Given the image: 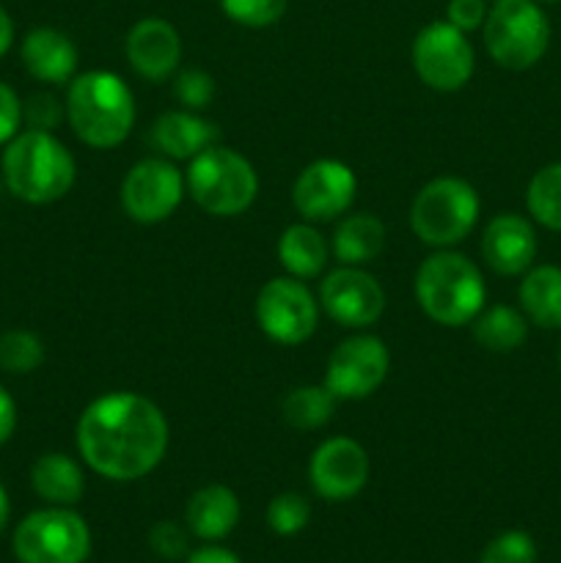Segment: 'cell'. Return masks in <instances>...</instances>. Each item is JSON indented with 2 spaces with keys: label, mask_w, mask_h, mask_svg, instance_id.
<instances>
[{
  "label": "cell",
  "mask_w": 561,
  "mask_h": 563,
  "mask_svg": "<svg viewBox=\"0 0 561 563\" xmlns=\"http://www.w3.org/2000/svg\"><path fill=\"white\" fill-rule=\"evenodd\" d=\"M487 0H449L446 5V20L462 33H471L484 25L487 20Z\"/></svg>",
  "instance_id": "cell-35"
},
{
  "label": "cell",
  "mask_w": 561,
  "mask_h": 563,
  "mask_svg": "<svg viewBox=\"0 0 561 563\" xmlns=\"http://www.w3.org/2000/svg\"><path fill=\"white\" fill-rule=\"evenodd\" d=\"M289 0H220V9L231 22L245 27H270L286 14Z\"/></svg>",
  "instance_id": "cell-30"
},
{
  "label": "cell",
  "mask_w": 561,
  "mask_h": 563,
  "mask_svg": "<svg viewBox=\"0 0 561 563\" xmlns=\"http://www.w3.org/2000/svg\"><path fill=\"white\" fill-rule=\"evenodd\" d=\"M185 187L193 201L215 218H234L253 207L258 192V176L240 152L226 146H209L190 159Z\"/></svg>",
  "instance_id": "cell-5"
},
{
  "label": "cell",
  "mask_w": 561,
  "mask_h": 563,
  "mask_svg": "<svg viewBox=\"0 0 561 563\" xmlns=\"http://www.w3.org/2000/svg\"><path fill=\"white\" fill-rule=\"evenodd\" d=\"M482 256L498 275H522L537 258V234L526 218L504 212L482 234Z\"/></svg>",
  "instance_id": "cell-17"
},
{
  "label": "cell",
  "mask_w": 561,
  "mask_h": 563,
  "mask_svg": "<svg viewBox=\"0 0 561 563\" xmlns=\"http://www.w3.org/2000/svg\"><path fill=\"white\" fill-rule=\"evenodd\" d=\"M385 247V225L374 214H350L333 234V253L344 267H363Z\"/></svg>",
  "instance_id": "cell-22"
},
{
  "label": "cell",
  "mask_w": 561,
  "mask_h": 563,
  "mask_svg": "<svg viewBox=\"0 0 561 563\" xmlns=\"http://www.w3.org/2000/svg\"><path fill=\"white\" fill-rule=\"evenodd\" d=\"M490 58L504 69H531L550 44V22L537 0H493L482 25Z\"/></svg>",
  "instance_id": "cell-6"
},
{
  "label": "cell",
  "mask_w": 561,
  "mask_h": 563,
  "mask_svg": "<svg viewBox=\"0 0 561 563\" xmlns=\"http://www.w3.org/2000/svg\"><path fill=\"white\" fill-rule=\"evenodd\" d=\"M319 306L341 328L361 330L385 311V291L363 267H339L319 286Z\"/></svg>",
  "instance_id": "cell-14"
},
{
  "label": "cell",
  "mask_w": 561,
  "mask_h": 563,
  "mask_svg": "<svg viewBox=\"0 0 561 563\" xmlns=\"http://www.w3.org/2000/svg\"><path fill=\"white\" fill-rule=\"evenodd\" d=\"M174 93L187 110H201L212 102L215 80L204 69H185L176 77Z\"/></svg>",
  "instance_id": "cell-32"
},
{
  "label": "cell",
  "mask_w": 561,
  "mask_h": 563,
  "mask_svg": "<svg viewBox=\"0 0 561 563\" xmlns=\"http://www.w3.org/2000/svg\"><path fill=\"white\" fill-rule=\"evenodd\" d=\"M537 3H559V0H537Z\"/></svg>",
  "instance_id": "cell-41"
},
{
  "label": "cell",
  "mask_w": 561,
  "mask_h": 563,
  "mask_svg": "<svg viewBox=\"0 0 561 563\" xmlns=\"http://www.w3.org/2000/svg\"><path fill=\"white\" fill-rule=\"evenodd\" d=\"M44 363V344L31 330H9L0 335V368L9 374H31Z\"/></svg>",
  "instance_id": "cell-28"
},
{
  "label": "cell",
  "mask_w": 561,
  "mask_h": 563,
  "mask_svg": "<svg viewBox=\"0 0 561 563\" xmlns=\"http://www.w3.org/2000/svg\"><path fill=\"white\" fill-rule=\"evenodd\" d=\"M256 322L275 344L297 346L317 330L319 302L300 278H273L258 289Z\"/></svg>",
  "instance_id": "cell-10"
},
{
  "label": "cell",
  "mask_w": 561,
  "mask_h": 563,
  "mask_svg": "<svg viewBox=\"0 0 561 563\" xmlns=\"http://www.w3.org/2000/svg\"><path fill=\"white\" fill-rule=\"evenodd\" d=\"M278 262L292 278H317L328 264V242L314 225L295 223L280 234Z\"/></svg>",
  "instance_id": "cell-24"
},
{
  "label": "cell",
  "mask_w": 561,
  "mask_h": 563,
  "mask_svg": "<svg viewBox=\"0 0 561 563\" xmlns=\"http://www.w3.org/2000/svg\"><path fill=\"white\" fill-rule=\"evenodd\" d=\"M484 278L476 264L454 251L424 258L416 273V300L432 322L443 328L471 324L484 308Z\"/></svg>",
  "instance_id": "cell-4"
},
{
  "label": "cell",
  "mask_w": 561,
  "mask_h": 563,
  "mask_svg": "<svg viewBox=\"0 0 561 563\" xmlns=\"http://www.w3.org/2000/svg\"><path fill=\"white\" fill-rule=\"evenodd\" d=\"M476 190L465 179L440 176L427 181L413 198L410 229L429 247H451L465 240L479 220Z\"/></svg>",
  "instance_id": "cell-7"
},
{
  "label": "cell",
  "mask_w": 561,
  "mask_h": 563,
  "mask_svg": "<svg viewBox=\"0 0 561 563\" xmlns=\"http://www.w3.org/2000/svg\"><path fill=\"white\" fill-rule=\"evenodd\" d=\"M391 372V355L383 339L372 333L350 335L330 355L324 368V388L344 401H361L385 383Z\"/></svg>",
  "instance_id": "cell-12"
},
{
  "label": "cell",
  "mask_w": 561,
  "mask_h": 563,
  "mask_svg": "<svg viewBox=\"0 0 561 563\" xmlns=\"http://www.w3.org/2000/svg\"><path fill=\"white\" fill-rule=\"evenodd\" d=\"M66 108L53 97V93H33L28 99V104H22V119L28 121L31 130H42V132H53L55 126L61 124L64 119Z\"/></svg>",
  "instance_id": "cell-34"
},
{
  "label": "cell",
  "mask_w": 561,
  "mask_h": 563,
  "mask_svg": "<svg viewBox=\"0 0 561 563\" xmlns=\"http://www.w3.org/2000/svg\"><path fill=\"white\" fill-rule=\"evenodd\" d=\"M358 192L355 170L341 159H317L306 165L292 187L295 209L311 223H330L352 207Z\"/></svg>",
  "instance_id": "cell-13"
},
{
  "label": "cell",
  "mask_w": 561,
  "mask_h": 563,
  "mask_svg": "<svg viewBox=\"0 0 561 563\" xmlns=\"http://www.w3.org/2000/svg\"><path fill=\"white\" fill-rule=\"evenodd\" d=\"M218 126L201 119L196 110H168L152 126V143L168 159H193L215 146Z\"/></svg>",
  "instance_id": "cell-19"
},
{
  "label": "cell",
  "mask_w": 561,
  "mask_h": 563,
  "mask_svg": "<svg viewBox=\"0 0 561 563\" xmlns=\"http://www.w3.org/2000/svg\"><path fill=\"white\" fill-rule=\"evenodd\" d=\"M22 124V102L16 91L6 82H0V146L16 135Z\"/></svg>",
  "instance_id": "cell-36"
},
{
  "label": "cell",
  "mask_w": 561,
  "mask_h": 563,
  "mask_svg": "<svg viewBox=\"0 0 561 563\" xmlns=\"http://www.w3.org/2000/svg\"><path fill=\"white\" fill-rule=\"evenodd\" d=\"M336 401L324 385H297L280 399V416L295 429H319L333 418Z\"/></svg>",
  "instance_id": "cell-26"
},
{
  "label": "cell",
  "mask_w": 561,
  "mask_h": 563,
  "mask_svg": "<svg viewBox=\"0 0 561 563\" xmlns=\"http://www.w3.org/2000/svg\"><path fill=\"white\" fill-rule=\"evenodd\" d=\"M16 429V405L9 390L0 385V445L9 443Z\"/></svg>",
  "instance_id": "cell-37"
},
{
  "label": "cell",
  "mask_w": 561,
  "mask_h": 563,
  "mask_svg": "<svg viewBox=\"0 0 561 563\" xmlns=\"http://www.w3.org/2000/svg\"><path fill=\"white\" fill-rule=\"evenodd\" d=\"M528 212L544 229L561 231V163L544 165L528 181Z\"/></svg>",
  "instance_id": "cell-27"
},
{
  "label": "cell",
  "mask_w": 561,
  "mask_h": 563,
  "mask_svg": "<svg viewBox=\"0 0 561 563\" xmlns=\"http://www.w3.org/2000/svg\"><path fill=\"white\" fill-rule=\"evenodd\" d=\"M479 563H537V544L526 531H504L482 550Z\"/></svg>",
  "instance_id": "cell-31"
},
{
  "label": "cell",
  "mask_w": 561,
  "mask_h": 563,
  "mask_svg": "<svg viewBox=\"0 0 561 563\" xmlns=\"http://www.w3.org/2000/svg\"><path fill=\"white\" fill-rule=\"evenodd\" d=\"M559 366H561V352H559Z\"/></svg>",
  "instance_id": "cell-42"
},
{
  "label": "cell",
  "mask_w": 561,
  "mask_h": 563,
  "mask_svg": "<svg viewBox=\"0 0 561 563\" xmlns=\"http://www.w3.org/2000/svg\"><path fill=\"white\" fill-rule=\"evenodd\" d=\"M75 176V157L53 132L25 130L6 143L3 179L11 196L20 201H58L72 190Z\"/></svg>",
  "instance_id": "cell-3"
},
{
  "label": "cell",
  "mask_w": 561,
  "mask_h": 563,
  "mask_svg": "<svg viewBox=\"0 0 561 563\" xmlns=\"http://www.w3.org/2000/svg\"><path fill=\"white\" fill-rule=\"evenodd\" d=\"M82 462L110 482H138L163 462L168 421L141 394H105L82 410L75 429Z\"/></svg>",
  "instance_id": "cell-1"
},
{
  "label": "cell",
  "mask_w": 561,
  "mask_h": 563,
  "mask_svg": "<svg viewBox=\"0 0 561 563\" xmlns=\"http://www.w3.org/2000/svg\"><path fill=\"white\" fill-rule=\"evenodd\" d=\"M66 119L86 146L116 148L135 124V99L130 86L113 71H82L69 82Z\"/></svg>",
  "instance_id": "cell-2"
},
{
  "label": "cell",
  "mask_w": 561,
  "mask_h": 563,
  "mask_svg": "<svg viewBox=\"0 0 561 563\" xmlns=\"http://www.w3.org/2000/svg\"><path fill=\"white\" fill-rule=\"evenodd\" d=\"M11 44H14V22H11L9 11L0 5V58L9 53Z\"/></svg>",
  "instance_id": "cell-39"
},
{
  "label": "cell",
  "mask_w": 561,
  "mask_h": 563,
  "mask_svg": "<svg viewBox=\"0 0 561 563\" xmlns=\"http://www.w3.org/2000/svg\"><path fill=\"white\" fill-rule=\"evenodd\" d=\"M311 520V506L302 495L280 493L267 506V526L278 537H297Z\"/></svg>",
  "instance_id": "cell-29"
},
{
  "label": "cell",
  "mask_w": 561,
  "mask_h": 563,
  "mask_svg": "<svg viewBox=\"0 0 561 563\" xmlns=\"http://www.w3.org/2000/svg\"><path fill=\"white\" fill-rule=\"evenodd\" d=\"M148 548L163 561H179L182 555H187V528H182L179 522L160 520L148 531Z\"/></svg>",
  "instance_id": "cell-33"
},
{
  "label": "cell",
  "mask_w": 561,
  "mask_h": 563,
  "mask_svg": "<svg viewBox=\"0 0 561 563\" xmlns=\"http://www.w3.org/2000/svg\"><path fill=\"white\" fill-rule=\"evenodd\" d=\"M33 493L50 506H75L86 493V478L80 465L72 456L50 451L42 454L31 467Z\"/></svg>",
  "instance_id": "cell-21"
},
{
  "label": "cell",
  "mask_w": 561,
  "mask_h": 563,
  "mask_svg": "<svg viewBox=\"0 0 561 563\" xmlns=\"http://www.w3.org/2000/svg\"><path fill=\"white\" fill-rule=\"evenodd\" d=\"M185 522L193 537L204 542H220L240 522V500L223 484H209L187 500Z\"/></svg>",
  "instance_id": "cell-20"
},
{
  "label": "cell",
  "mask_w": 561,
  "mask_h": 563,
  "mask_svg": "<svg viewBox=\"0 0 561 563\" xmlns=\"http://www.w3.org/2000/svg\"><path fill=\"white\" fill-rule=\"evenodd\" d=\"M473 339L490 352H515L528 335V322L517 308L493 306L471 322Z\"/></svg>",
  "instance_id": "cell-25"
},
{
  "label": "cell",
  "mask_w": 561,
  "mask_h": 563,
  "mask_svg": "<svg viewBox=\"0 0 561 563\" xmlns=\"http://www.w3.org/2000/svg\"><path fill=\"white\" fill-rule=\"evenodd\" d=\"M520 306L537 328H561V267H534L520 284Z\"/></svg>",
  "instance_id": "cell-23"
},
{
  "label": "cell",
  "mask_w": 561,
  "mask_h": 563,
  "mask_svg": "<svg viewBox=\"0 0 561 563\" xmlns=\"http://www.w3.org/2000/svg\"><path fill=\"white\" fill-rule=\"evenodd\" d=\"M11 544L20 563H86L91 531L69 506H50L28 515L16 526Z\"/></svg>",
  "instance_id": "cell-8"
},
{
  "label": "cell",
  "mask_w": 561,
  "mask_h": 563,
  "mask_svg": "<svg viewBox=\"0 0 561 563\" xmlns=\"http://www.w3.org/2000/svg\"><path fill=\"white\" fill-rule=\"evenodd\" d=\"M185 563H242L231 550L218 548V544H209V548L196 550V553L187 555Z\"/></svg>",
  "instance_id": "cell-38"
},
{
  "label": "cell",
  "mask_w": 561,
  "mask_h": 563,
  "mask_svg": "<svg viewBox=\"0 0 561 563\" xmlns=\"http://www.w3.org/2000/svg\"><path fill=\"white\" fill-rule=\"evenodd\" d=\"M413 69L435 91H460L476 69V53L468 33L449 20L429 22L413 38Z\"/></svg>",
  "instance_id": "cell-9"
},
{
  "label": "cell",
  "mask_w": 561,
  "mask_h": 563,
  "mask_svg": "<svg viewBox=\"0 0 561 563\" xmlns=\"http://www.w3.org/2000/svg\"><path fill=\"white\" fill-rule=\"evenodd\" d=\"M127 60L146 80H168L182 60L179 31L163 16H143L127 33Z\"/></svg>",
  "instance_id": "cell-16"
},
{
  "label": "cell",
  "mask_w": 561,
  "mask_h": 563,
  "mask_svg": "<svg viewBox=\"0 0 561 563\" xmlns=\"http://www.w3.org/2000/svg\"><path fill=\"white\" fill-rule=\"evenodd\" d=\"M369 454L358 440L352 438H330L314 451L311 465H308V478L319 498L333 500H352L361 495V489L369 484Z\"/></svg>",
  "instance_id": "cell-15"
},
{
  "label": "cell",
  "mask_w": 561,
  "mask_h": 563,
  "mask_svg": "<svg viewBox=\"0 0 561 563\" xmlns=\"http://www.w3.org/2000/svg\"><path fill=\"white\" fill-rule=\"evenodd\" d=\"M9 515H11L9 493H6V489H3V484H0V533H3L6 522H9Z\"/></svg>",
  "instance_id": "cell-40"
},
{
  "label": "cell",
  "mask_w": 561,
  "mask_h": 563,
  "mask_svg": "<svg viewBox=\"0 0 561 563\" xmlns=\"http://www.w3.org/2000/svg\"><path fill=\"white\" fill-rule=\"evenodd\" d=\"M185 190V176L168 157H148L127 170L121 181V207L135 223H163L176 212Z\"/></svg>",
  "instance_id": "cell-11"
},
{
  "label": "cell",
  "mask_w": 561,
  "mask_h": 563,
  "mask_svg": "<svg viewBox=\"0 0 561 563\" xmlns=\"http://www.w3.org/2000/svg\"><path fill=\"white\" fill-rule=\"evenodd\" d=\"M28 75L42 82H69L77 71V47L58 27H33L20 47Z\"/></svg>",
  "instance_id": "cell-18"
}]
</instances>
